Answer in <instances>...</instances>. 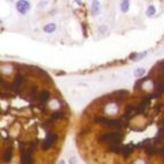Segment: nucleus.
Wrapping results in <instances>:
<instances>
[{
  "instance_id": "nucleus-10",
  "label": "nucleus",
  "mask_w": 164,
  "mask_h": 164,
  "mask_svg": "<svg viewBox=\"0 0 164 164\" xmlns=\"http://www.w3.org/2000/svg\"><path fill=\"white\" fill-rule=\"evenodd\" d=\"M74 1H75V2L79 5V6H81V5H82V1H81V0H74Z\"/></svg>"
},
{
  "instance_id": "nucleus-4",
  "label": "nucleus",
  "mask_w": 164,
  "mask_h": 164,
  "mask_svg": "<svg viewBox=\"0 0 164 164\" xmlns=\"http://www.w3.org/2000/svg\"><path fill=\"white\" fill-rule=\"evenodd\" d=\"M90 13H91L92 16H97V15H99V13H100V4H99V1H98V0H92Z\"/></svg>"
},
{
  "instance_id": "nucleus-1",
  "label": "nucleus",
  "mask_w": 164,
  "mask_h": 164,
  "mask_svg": "<svg viewBox=\"0 0 164 164\" xmlns=\"http://www.w3.org/2000/svg\"><path fill=\"white\" fill-rule=\"evenodd\" d=\"M75 144L86 164H164V62L133 92L117 90L89 106Z\"/></svg>"
},
{
  "instance_id": "nucleus-7",
  "label": "nucleus",
  "mask_w": 164,
  "mask_h": 164,
  "mask_svg": "<svg viewBox=\"0 0 164 164\" xmlns=\"http://www.w3.org/2000/svg\"><path fill=\"white\" fill-rule=\"evenodd\" d=\"M156 14V8L154 7V6H148V8L146 9V15H147L148 17H152V16H154Z\"/></svg>"
},
{
  "instance_id": "nucleus-12",
  "label": "nucleus",
  "mask_w": 164,
  "mask_h": 164,
  "mask_svg": "<svg viewBox=\"0 0 164 164\" xmlns=\"http://www.w3.org/2000/svg\"><path fill=\"white\" fill-rule=\"evenodd\" d=\"M59 164H65V163L63 162V161H62V162H59Z\"/></svg>"
},
{
  "instance_id": "nucleus-8",
  "label": "nucleus",
  "mask_w": 164,
  "mask_h": 164,
  "mask_svg": "<svg viewBox=\"0 0 164 164\" xmlns=\"http://www.w3.org/2000/svg\"><path fill=\"white\" fill-rule=\"evenodd\" d=\"M146 55H147V52L143 51L141 54H133V55H132L130 58H131V59H133V60H140L141 58H144Z\"/></svg>"
},
{
  "instance_id": "nucleus-11",
  "label": "nucleus",
  "mask_w": 164,
  "mask_h": 164,
  "mask_svg": "<svg viewBox=\"0 0 164 164\" xmlns=\"http://www.w3.org/2000/svg\"><path fill=\"white\" fill-rule=\"evenodd\" d=\"M71 163H72V164H75V160H74V161L71 160Z\"/></svg>"
},
{
  "instance_id": "nucleus-13",
  "label": "nucleus",
  "mask_w": 164,
  "mask_h": 164,
  "mask_svg": "<svg viewBox=\"0 0 164 164\" xmlns=\"http://www.w3.org/2000/svg\"><path fill=\"white\" fill-rule=\"evenodd\" d=\"M7 1H13V0H7Z\"/></svg>"
},
{
  "instance_id": "nucleus-9",
  "label": "nucleus",
  "mask_w": 164,
  "mask_h": 164,
  "mask_svg": "<svg viewBox=\"0 0 164 164\" xmlns=\"http://www.w3.org/2000/svg\"><path fill=\"white\" fill-rule=\"evenodd\" d=\"M145 73H146V70L143 67H139L135 71V75H136L137 78H143V76L145 75Z\"/></svg>"
},
{
  "instance_id": "nucleus-3",
  "label": "nucleus",
  "mask_w": 164,
  "mask_h": 164,
  "mask_svg": "<svg viewBox=\"0 0 164 164\" xmlns=\"http://www.w3.org/2000/svg\"><path fill=\"white\" fill-rule=\"evenodd\" d=\"M16 9L20 14L25 15L31 9V5H30V2H29L28 0H18L16 2Z\"/></svg>"
},
{
  "instance_id": "nucleus-6",
  "label": "nucleus",
  "mask_w": 164,
  "mask_h": 164,
  "mask_svg": "<svg viewBox=\"0 0 164 164\" xmlns=\"http://www.w3.org/2000/svg\"><path fill=\"white\" fill-rule=\"evenodd\" d=\"M130 8V0H122L120 4V9L122 13H127Z\"/></svg>"
},
{
  "instance_id": "nucleus-2",
  "label": "nucleus",
  "mask_w": 164,
  "mask_h": 164,
  "mask_svg": "<svg viewBox=\"0 0 164 164\" xmlns=\"http://www.w3.org/2000/svg\"><path fill=\"white\" fill-rule=\"evenodd\" d=\"M68 120L64 100L44 71L0 67V164H57Z\"/></svg>"
},
{
  "instance_id": "nucleus-5",
  "label": "nucleus",
  "mask_w": 164,
  "mask_h": 164,
  "mask_svg": "<svg viewBox=\"0 0 164 164\" xmlns=\"http://www.w3.org/2000/svg\"><path fill=\"white\" fill-rule=\"evenodd\" d=\"M56 24L55 23H48L44 26V31L46 33H54L56 31Z\"/></svg>"
}]
</instances>
